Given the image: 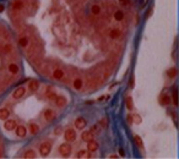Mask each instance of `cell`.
<instances>
[{
	"mask_svg": "<svg viewBox=\"0 0 179 159\" xmlns=\"http://www.w3.org/2000/svg\"><path fill=\"white\" fill-rule=\"evenodd\" d=\"M25 66L74 98L119 77L140 25V0H3Z\"/></svg>",
	"mask_w": 179,
	"mask_h": 159,
	"instance_id": "cell-1",
	"label": "cell"
},
{
	"mask_svg": "<svg viewBox=\"0 0 179 159\" xmlns=\"http://www.w3.org/2000/svg\"><path fill=\"white\" fill-rule=\"evenodd\" d=\"M26 78V66L0 0V100Z\"/></svg>",
	"mask_w": 179,
	"mask_h": 159,
	"instance_id": "cell-2",
	"label": "cell"
},
{
	"mask_svg": "<svg viewBox=\"0 0 179 159\" xmlns=\"http://www.w3.org/2000/svg\"><path fill=\"white\" fill-rule=\"evenodd\" d=\"M9 142L5 138V136L3 135V132L0 131V159L1 158H6L8 153H9Z\"/></svg>",
	"mask_w": 179,
	"mask_h": 159,
	"instance_id": "cell-3",
	"label": "cell"
}]
</instances>
